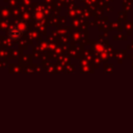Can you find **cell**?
Returning a JSON list of instances; mask_svg holds the SVG:
<instances>
[{
	"mask_svg": "<svg viewBox=\"0 0 133 133\" xmlns=\"http://www.w3.org/2000/svg\"><path fill=\"white\" fill-rule=\"evenodd\" d=\"M33 19H34L36 22H38V23L43 22L44 19H45V14H44V11H43L41 8H36V9L33 11Z\"/></svg>",
	"mask_w": 133,
	"mask_h": 133,
	"instance_id": "obj_2",
	"label": "cell"
},
{
	"mask_svg": "<svg viewBox=\"0 0 133 133\" xmlns=\"http://www.w3.org/2000/svg\"><path fill=\"white\" fill-rule=\"evenodd\" d=\"M28 29V23L24 20H19L15 25L9 27L7 30V37L12 42H18L21 39L24 33H26Z\"/></svg>",
	"mask_w": 133,
	"mask_h": 133,
	"instance_id": "obj_1",
	"label": "cell"
}]
</instances>
